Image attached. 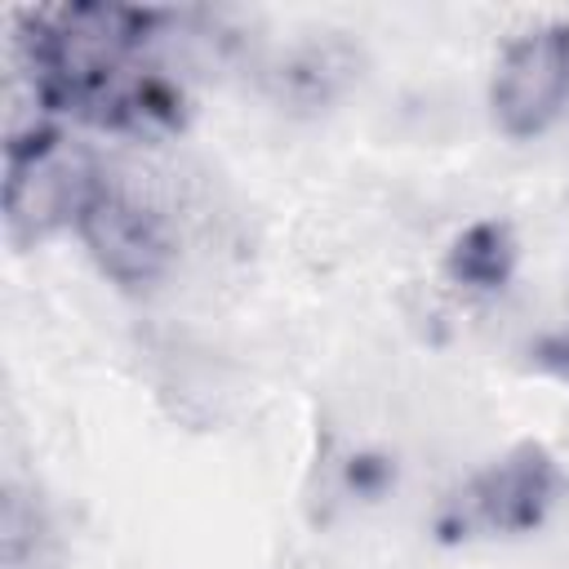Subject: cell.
Wrapping results in <instances>:
<instances>
[{"mask_svg":"<svg viewBox=\"0 0 569 569\" xmlns=\"http://www.w3.org/2000/svg\"><path fill=\"white\" fill-rule=\"evenodd\" d=\"M569 107V22H533L516 31L493 67L489 111L507 138L542 133Z\"/></svg>","mask_w":569,"mask_h":569,"instance_id":"2","label":"cell"},{"mask_svg":"<svg viewBox=\"0 0 569 569\" xmlns=\"http://www.w3.org/2000/svg\"><path fill=\"white\" fill-rule=\"evenodd\" d=\"M511 267H516V240H511V227L498 222V218L471 222L449 244V258H445L449 280L462 284V289H471V293L502 289L511 280Z\"/></svg>","mask_w":569,"mask_h":569,"instance_id":"5","label":"cell"},{"mask_svg":"<svg viewBox=\"0 0 569 569\" xmlns=\"http://www.w3.org/2000/svg\"><path fill=\"white\" fill-rule=\"evenodd\" d=\"M107 173L98 160L71 142L58 124L4 138V227L9 240L31 244L58 227H76L80 209Z\"/></svg>","mask_w":569,"mask_h":569,"instance_id":"1","label":"cell"},{"mask_svg":"<svg viewBox=\"0 0 569 569\" xmlns=\"http://www.w3.org/2000/svg\"><path fill=\"white\" fill-rule=\"evenodd\" d=\"M565 476L542 445H516L485 467L453 502L458 529L467 533H529L556 507Z\"/></svg>","mask_w":569,"mask_h":569,"instance_id":"4","label":"cell"},{"mask_svg":"<svg viewBox=\"0 0 569 569\" xmlns=\"http://www.w3.org/2000/svg\"><path fill=\"white\" fill-rule=\"evenodd\" d=\"M76 236L84 240L98 271L124 289H142V284L160 280L169 267V253H173L164 218L142 196H133L129 187H120L111 178H102L98 191L89 196V204L80 209Z\"/></svg>","mask_w":569,"mask_h":569,"instance_id":"3","label":"cell"}]
</instances>
